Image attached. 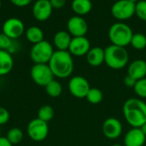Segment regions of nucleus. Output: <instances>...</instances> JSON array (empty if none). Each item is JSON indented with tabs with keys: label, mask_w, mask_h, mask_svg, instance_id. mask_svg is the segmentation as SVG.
I'll use <instances>...</instances> for the list:
<instances>
[{
	"label": "nucleus",
	"mask_w": 146,
	"mask_h": 146,
	"mask_svg": "<svg viewBox=\"0 0 146 146\" xmlns=\"http://www.w3.org/2000/svg\"><path fill=\"white\" fill-rule=\"evenodd\" d=\"M50 2L54 9H61L66 3V0H50Z\"/></svg>",
	"instance_id": "obj_32"
},
{
	"label": "nucleus",
	"mask_w": 146,
	"mask_h": 146,
	"mask_svg": "<svg viewBox=\"0 0 146 146\" xmlns=\"http://www.w3.org/2000/svg\"><path fill=\"white\" fill-rule=\"evenodd\" d=\"M111 14L118 21L128 20L135 15V3L129 0H118L112 5Z\"/></svg>",
	"instance_id": "obj_7"
},
{
	"label": "nucleus",
	"mask_w": 146,
	"mask_h": 146,
	"mask_svg": "<svg viewBox=\"0 0 146 146\" xmlns=\"http://www.w3.org/2000/svg\"><path fill=\"white\" fill-rule=\"evenodd\" d=\"M136 82H137V80L133 79V77H131L128 75H127L125 77V78H124V83L128 88H133L134 85H135V83H136Z\"/></svg>",
	"instance_id": "obj_31"
},
{
	"label": "nucleus",
	"mask_w": 146,
	"mask_h": 146,
	"mask_svg": "<svg viewBox=\"0 0 146 146\" xmlns=\"http://www.w3.org/2000/svg\"><path fill=\"white\" fill-rule=\"evenodd\" d=\"M146 141V136L140 128L132 127L125 135L124 146H143Z\"/></svg>",
	"instance_id": "obj_15"
},
{
	"label": "nucleus",
	"mask_w": 146,
	"mask_h": 146,
	"mask_svg": "<svg viewBox=\"0 0 146 146\" xmlns=\"http://www.w3.org/2000/svg\"><path fill=\"white\" fill-rule=\"evenodd\" d=\"M24 30L25 27L23 22L15 17L9 18L3 25V33L11 40H15L21 36Z\"/></svg>",
	"instance_id": "obj_10"
},
{
	"label": "nucleus",
	"mask_w": 146,
	"mask_h": 146,
	"mask_svg": "<svg viewBox=\"0 0 146 146\" xmlns=\"http://www.w3.org/2000/svg\"><path fill=\"white\" fill-rule=\"evenodd\" d=\"M26 37L29 42L34 45L44 40V33L40 28L33 26L27 28L26 32Z\"/></svg>",
	"instance_id": "obj_21"
},
{
	"label": "nucleus",
	"mask_w": 146,
	"mask_h": 146,
	"mask_svg": "<svg viewBox=\"0 0 146 146\" xmlns=\"http://www.w3.org/2000/svg\"><path fill=\"white\" fill-rule=\"evenodd\" d=\"M33 0H10V2L17 7H25L28 5Z\"/></svg>",
	"instance_id": "obj_33"
},
{
	"label": "nucleus",
	"mask_w": 146,
	"mask_h": 146,
	"mask_svg": "<svg viewBox=\"0 0 146 146\" xmlns=\"http://www.w3.org/2000/svg\"><path fill=\"white\" fill-rule=\"evenodd\" d=\"M68 32L73 37L86 36L88 31V24L86 21L80 15H74L68 21Z\"/></svg>",
	"instance_id": "obj_11"
},
{
	"label": "nucleus",
	"mask_w": 146,
	"mask_h": 146,
	"mask_svg": "<svg viewBox=\"0 0 146 146\" xmlns=\"http://www.w3.org/2000/svg\"><path fill=\"white\" fill-rule=\"evenodd\" d=\"M108 35L112 45L126 47L130 45L133 33L127 24L122 22H118L110 28Z\"/></svg>",
	"instance_id": "obj_4"
},
{
	"label": "nucleus",
	"mask_w": 146,
	"mask_h": 146,
	"mask_svg": "<svg viewBox=\"0 0 146 146\" xmlns=\"http://www.w3.org/2000/svg\"><path fill=\"white\" fill-rule=\"evenodd\" d=\"M122 130L123 127L121 122L114 117L105 120L102 126V132L109 139H115L119 138L122 133Z\"/></svg>",
	"instance_id": "obj_12"
},
{
	"label": "nucleus",
	"mask_w": 146,
	"mask_h": 146,
	"mask_svg": "<svg viewBox=\"0 0 146 146\" xmlns=\"http://www.w3.org/2000/svg\"><path fill=\"white\" fill-rule=\"evenodd\" d=\"M130 45L136 50H144L146 47V36L144 34H133Z\"/></svg>",
	"instance_id": "obj_26"
},
{
	"label": "nucleus",
	"mask_w": 146,
	"mask_h": 146,
	"mask_svg": "<svg viewBox=\"0 0 146 146\" xmlns=\"http://www.w3.org/2000/svg\"><path fill=\"white\" fill-rule=\"evenodd\" d=\"M86 100L91 104H98L104 98L103 92L98 88H91L86 95Z\"/></svg>",
	"instance_id": "obj_25"
},
{
	"label": "nucleus",
	"mask_w": 146,
	"mask_h": 146,
	"mask_svg": "<svg viewBox=\"0 0 146 146\" xmlns=\"http://www.w3.org/2000/svg\"><path fill=\"white\" fill-rule=\"evenodd\" d=\"M72 37L68 31L61 30L56 33L53 38L54 46L58 51H68Z\"/></svg>",
	"instance_id": "obj_18"
},
{
	"label": "nucleus",
	"mask_w": 146,
	"mask_h": 146,
	"mask_svg": "<svg viewBox=\"0 0 146 146\" xmlns=\"http://www.w3.org/2000/svg\"><path fill=\"white\" fill-rule=\"evenodd\" d=\"M0 8H1V0H0Z\"/></svg>",
	"instance_id": "obj_38"
},
{
	"label": "nucleus",
	"mask_w": 146,
	"mask_h": 146,
	"mask_svg": "<svg viewBox=\"0 0 146 146\" xmlns=\"http://www.w3.org/2000/svg\"><path fill=\"white\" fill-rule=\"evenodd\" d=\"M71 7L76 15L82 16L91 12L92 3L91 0H73Z\"/></svg>",
	"instance_id": "obj_20"
},
{
	"label": "nucleus",
	"mask_w": 146,
	"mask_h": 146,
	"mask_svg": "<svg viewBox=\"0 0 146 146\" xmlns=\"http://www.w3.org/2000/svg\"><path fill=\"white\" fill-rule=\"evenodd\" d=\"M91 48V43L86 36L73 37L68 51L73 56L82 57L86 55Z\"/></svg>",
	"instance_id": "obj_13"
},
{
	"label": "nucleus",
	"mask_w": 146,
	"mask_h": 146,
	"mask_svg": "<svg viewBox=\"0 0 146 146\" xmlns=\"http://www.w3.org/2000/svg\"><path fill=\"white\" fill-rule=\"evenodd\" d=\"M133 89L135 94L140 99H146V77L138 80L133 87Z\"/></svg>",
	"instance_id": "obj_27"
},
{
	"label": "nucleus",
	"mask_w": 146,
	"mask_h": 146,
	"mask_svg": "<svg viewBox=\"0 0 146 146\" xmlns=\"http://www.w3.org/2000/svg\"><path fill=\"white\" fill-rule=\"evenodd\" d=\"M0 146H13L6 137H0Z\"/></svg>",
	"instance_id": "obj_34"
},
{
	"label": "nucleus",
	"mask_w": 146,
	"mask_h": 146,
	"mask_svg": "<svg viewBox=\"0 0 146 146\" xmlns=\"http://www.w3.org/2000/svg\"><path fill=\"white\" fill-rule=\"evenodd\" d=\"M129 1H131V2H133V3H136L139 2V0H129Z\"/></svg>",
	"instance_id": "obj_36"
},
{
	"label": "nucleus",
	"mask_w": 146,
	"mask_h": 146,
	"mask_svg": "<svg viewBox=\"0 0 146 146\" xmlns=\"http://www.w3.org/2000/svg\"><path fill=\"white\" fill-rule=\"evenodd\" d=\"M45 92L46 94L50 96V97H53V98H56V97H58L61 96V94L62 93V84L53 79L51 82H50L45 87Z\"/></svg>",
	"instance_id": "obj_22"
},
{
	"label": "nucleus",
	"mask_w": 146,
	"mask_h": 146,
	"mask_svg": "<svg viewBox=\"0 0 146 146\" xmlns=\"http://www.w3.org/2000/svg\"><path fill=\"white\" fill-rule=\"evenodd\" d=\"M86 56L87 63L91 66L98 67L104 63V49L102 47H92Z\"/></svg>",
	"instance_id": "obj_17"
},
{
	"label": "nucleus",
	"mask_w": 146,
	"mask_h": 146,
	"mask_svg": "<svg viewBox=\"0 0 146 146\" xmlns=\"http://www.w3.org/2000/svg\"><path fill=\"white\" fill-rule=\"evenodd\" d=\"M53 7L50 0H38L33 6V15L39 22L46 21L52 14Z\"/></svg>",
	"instance_id": "obj_14"
},
{
	"label": "nucleus",
	"mask_w": 146,
	"mask_h": 146,
	"mask_svg": "<svg viewBox=\"0 0 146 146\" xmlns=\"http://www.w3.org/2000/svg\"><path fill=\"white\" fill-rule=\"evenodd\" d=\"M91 86L89 82L81 76H74L68 82V90L70 94L79 99L86 97Z\"/></svg>",
	"instance_id": "obj_9"
},
{
	"label": "nucleus",
	"mask_w": 146,
	"mask_h": 146,
	"mask_svg": "<svg viewBox=\"0 0 146 146\" xmlns=\"http://www.w3.org/2000/svg\"><path fill=\"white\" fill-rule=\"evenodd\" d=\"M54 52L52 45L44 40L33 46L30 51V58L34 64H48Z\"/></svg>",
	"instance_id": "obj_5"
},
{
	"label": "nucleus",
	"mask_w": 146,
	"mask_h": 146,
	"mask_svg": "<svg viewBox=\"0 0 146 146\" xmlns=\"http://www.w3.org/2000/svg\"><path fill=\"white\" fill-rule=\"evenodd\" d=\"M54 114H55V112L51 106L44 105L38 111V119L48 123L50 120L53 119Z\"/></svg>",
	"instance_id": "obj_23"
},
{
	"label": "nucleus",
	"mask_w": 146,
	"mask_h": 146,
	"mask_svg": "<svg viewBox=\"0 0 146 146\" xmlns=\"http://www.w3.org/2000/svg\"><path fill=\"white\" fill-rule=\"evenodd\" d=\"M112 146H124V145H119V144H115V145H114Z\"/></svg>",
	"instance_id": "obj_37"
},
{
	"label": "nucleus",
	"mask_w": 146,
	"mask_h": 146,
	"mask_svg": "<svg viewBox=\"0 0 146 146\" xmlns=\"http://www.w3.org/2000/svg\"><path fill=\"white\" fill-rule=\"evenodd\" d=\"M14 67V59L9 51L0 50V76L9 74Z\"/></svg>",
	"instance_id": "obj_19"
},
{
	"label": "nucleus",
	"mask_w": 146,
	"mask_h": 146,
	"mask_svg": "<svg viewBox=\"0 0 146 146\" xmlns=\"http://www.w3.org/2000/svg\"><path fill=\"white\" fill-rule=\"evenodd\" d=\"M9 120V111L3 108L0 107V126L5 125Z\"/></svg>",
	"instance_id": "obj_30"
},
{
	"label": "nucleus",
	"mask_w": 146,
	"mask_h": 146,
	"mask_svg": "<svg viewBox=\"0 0 146 146\" xmlns=\"http://www.w3.org/2000/svg\"><path fill=\"white\" fill-rule=\"evenodd\" d=\"M127 75L135 80L146 77V61L144 59H136L133 61L127 68Z\"/></svg>",
	"instance_id": "obj_16"
},
{
	"label": "nucleus",
	"mask_w": 146,
	"mask_h": 146,
	"mask_svg": "<svg viewBox=\"0 0 146 146\" xmlns=\"http://www.w3.org/2000/svg\"><path fill=\"white\" fill-rule=\"evenodd\" d=\"M27 131L32 140L35 142H41L47 138L49 134V126L47 122L36 118L28 123Z\"/></svg>",
	"instance_id": "obj_8"
},
{
	"label": "nucleus",
	"mask_w": 146,
	"mask_h": 146,
	"mask_svg": "<svg viewBox=\"0 0 146 146\" xmlns=\"http://www.w3.org/2000/svg\"><path fill=\"white\" fill-rule=\"evenodd\" d=\"M12 46V40L3 33L0 34V50L8 51Z\"/></svg>",
	"instance_id": "obj_29"
},
{
	"label": "nucleus",
	"mask_w": 146,
	"mask_h": 146,
	"mask_svg": "<svg viewBox=\"0 0 146 146\" xmlns=\"http://www.w3.org/2000/svg\"><path fill=\"white\" fill-rule=\"evenodd\" d=\"M129 61V54L126 47L110 45L104 49V63L113 70L124 68Z\"/></svg>",
	"instance_id": "obj_3"
},
{
	"label": "nucleus",
	"mask_w": 146,
	"mask_h": 146,
	"mask_svg": "<svg viewBox=\"0 0 146 146\" xmlns=\"http://www.w3.org/2000/svg\"><path fill=\"white\" fill-rule=\"evenodd\" d=\"M54 77L57 78H67L74 71L73 57L68 51H55L48 63Z\"/></svg>",
	"instance_id": "obj_2"
},
{
	"label": "nucleus",
	"mask_w": 146,
	"mask_h": 146,
	"mask_svg": "<svg viewBox=\"0 0 146 146\" xmlns=\"http://www.w3.org/2000/svg\"><path fill=\"white\" fill-rule=\"evenodd\" d=\"M140 129H141V131L143 132V133L146 136V123H145V124L140 127Z\"/></svg>",
	"instance_id": "obj_35"
},
{
	"label": "nucleus",
	"mask_w": 146,
	"mask_h": 146,
	"mask_svg": "<svg viewBox=\"0 0 146 146\" xmlns=\"http://www.w3.org/2000/svg\"><path fill=\"white\" fill-rule=\"evenodd\" d=\"M127 122L134 128H140L146 123V102L140 98H129L122 107Z\"/></svg>",
	"instance_id": "obj_1"
},
{
	"label": "nucleus",
	"mask_w": 146,
	"mask_h": 146,
	"mask_svg": "<svg viewBox=\"0 0 146 146\" xmlns=\"http://www.w3.org/2000/svg\"><path fill=\"white\" fill-rule=\"evenodd\" d=\"M135 15L140 20L146 22V0H139L135 3Z\"/></svg>",
	"instance_id": "obj_28"
},
{
	"label": "nucleus",
	"mask_w": 146,
	"mask_h": 146,
	"mask_svg": "<svg viewBox=\"0 0 146 146\" xmlns=\"http://www.w3.org/2000/svg\"><path fill=\"white\" fill-rule=\"evenodd\" d=\"M33 81L38 86L45 87L54 79V75L48 64H34L30 71Z\"/></svg>",
	"instance_id": "obj_6"
},
{
	"label": "nucleus",
	"mask_w": 146,
	"mask_h": 146,
	"mask_svg": "<svg viewBox=\"0 0 146 146\" xmlns=\"http://www.w3.org/2000/svg\"><path fill=\"white\" fill-rule=\"evenodd\" d=\"M23 137H24L23 132L20 128L13 127L9 130L6 138L14 145H17V144L21 143L23 139Z\"/></svg>",
	"instance_id": "obj_24"
}]
</instances>
